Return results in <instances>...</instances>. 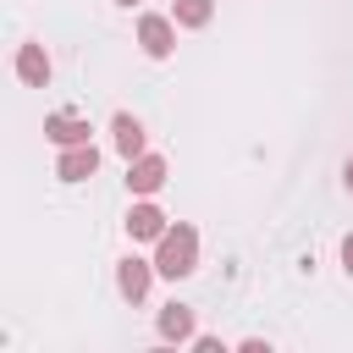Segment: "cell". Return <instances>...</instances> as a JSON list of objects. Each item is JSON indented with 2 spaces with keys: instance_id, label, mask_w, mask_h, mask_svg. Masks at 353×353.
I'll return each instance as SVG.
<instances>
[{
  "instance_id": "52a82bcc",
  "label": "cell",
  "mask_w": 353,
  "mask_h": 353,
  "mask_svg": "<svg viewBox=\"0 0 353 353\" xmlns=\"http://www.w3.org/2000/svg\"><path fill=\"white\" fill-rule=\"evenodd\" d=\"M99 171V149L94 143H72V149H61V160H55V176L61 182H88Z\"/></svg>"
},
{
  "instance_id": "3957f363",
  "label": "cell",
  "mask_w": 353,
  "mask_h": 353,
  "mask_svg": "<svg viewBox=\"0 0 353 353\" xmlns=\"http://www.w3.org/2000/svg\"><path fill=\"white\" fill-rule=\"evenodd\" d=\"M165 160L160 154H138V160H127V188L138 193V199H154L160 188H165Z\"/></svg>"
},
{
  "instance_id": "4fadbf2b",
  "label": "cell",
  "mask_w": 353,
  "mask_h": 353,
  "mask_svg": "<svg viewBox=\"0 0 353 353\" xmlns=\"http://www.w3.org/2000/svg\"><path fill=\"white\" fill-rule=\"evenodd\" d=\"M342 188L353 193V154H347V165H342Z\"/></svg>"
},
{
  "instance_id": "8fae6325",
  "label": "cell",
  "mask_w": 353,
  "mask_h": 353,
  "mask_svg": "<svg viewBox=\"0 0 353 353\" xmlns=\"http://www.w3.org/2000/svg\"><path fill=\"white\" fill-rule=\"evenodd\" d=\"M215 17V0H176V28H204Z\"/></svg>"
},
{
  "instance_id": "9c48e42d",
  "label": "cell",
  "mask_w": 353,
  "mask_h": 353,
  "mask_svg": "<svg viewBox=\"0 0 353 353\" xmlns=\"http://www.w3.org/2000/svg\"><path fill=\"white\" fill-rule=\"evenodd\" d=\"M17 77L28 83V88H44L50 83V55H44V44H17Z\"/></svg>"
},
{
  "instance_id": "277c9868",
  "label": "cell",
  "mask_w": 353,
  "mask_h": 353,
  "mask_svg": "<svg viewBox=\"0 0 353 353\" xmlns=\"http://www.w3.org/2000/svg\"><path fill=\"white\" fill-rule=\"evenodd\" d=\"M165 226H171V221H165V210H160V204H149V199H138V204L127 210V237H132V243H160V237H165Z\"/></svg>"
},
{
  "instance_id": "5b68a950",
  "label": "cell",
  "mask_w": 353,
  "mask_h": 353,
  "mask_svg": "<svg viewBox=\"0 0 353 353\" xmlns=\"http://www.w3.org/2000/svg\"><path fill=\"white\" fill-rule=\"evenodd\" d=\"M149 281H154V265H149V259L127 254V259L116 265V292H121L127 303H143V298H149Z\"/></svg>"
},
{
  "instance_id": "6da1fadb",
  "label": "cell",
  "mask_w": 353,
  "mask_h": 353,
  "mask_svg": "<svg viewBox=\"0 0 353 353\" xmlns=\"http://www.w3.org/2000/svg\"><path fill=\"white\" fill-rule=\"evenodd\" d=\"M154 270H160V276H171V281H182V276H193V270H199V232H193L188 221L165 226V237L154 243Z\"/></svg>"
},
{
  "instance_id": "7c38bea8",
  "label": "cell",
  "mask_w": 353,
  "mask_h": 353,
  "mask_svg": "<svg viewBox=\"0 0 353 353\" xmlns=\"http://www.w3.org/2000/svg\"><path fill=\"white\" fill-rule=\"evenodd\" d=\"M342 270H347V276H353V232H347V237H342Z\"/></svg>"
},
{
  "instance_id": "8992f818",
  "label": "cell",
  "mask_w": 353,
  "mask_h": 353,
  "mask_svg": "<svg viewBox=\"0 0 353 353\" xmlns=\"http://www.w3.org/2000/svg\"><path fill=\"white\" fill-rule=\"evenodd\" d=\"M88 132H94V127H88V121H83L77 110H50V116H44V138H50L55 149H72V143H88Z\"/></svg>"
},
{
  "instance_id": "30bf717a",
  "label": "cell",
  "mask_w": 353,
  "mask_h": 353,
  "mask_svg": "<svg viewBox=\"0 0 353 353\" xmlns=\"http://www.w3.org/2000/svg\"><path fill=\"white\" fill-rule=\"evenodd\" d=\"M154 331L165 336V342H193L199 331H193V309L188 303H165L160 309V320H154Z\"/></svg>"
},
{
  "instance_id": "ba28073f",
  "label": "cell",
  "mask_w": 353,
  "mask_h": 353,
  "mask_svg": "<svg viewBox=\"0 0 353 353\" xmlns=\"http://www.w3.org/2000/svg\"><path fill=\"white\" fill-rule=\"evenodd\" d=\"M110 138H116V154L121 160H138V154H149L143 143H149V132H143V121L138 116H127V110H116V121H110Z\"/></svg>"
},
{
  "instance_id": "7a4b0ae2",
  "label": "cell",
  "mask_w": 353,
  "mask_h": 353,
  "mask_svg": "<svg viewBox=\"0 0 353 353\" xmlns=\"http://www.w3.org/2000/svg\"><path fill=\"white\" fill-rule=\"evenodd\" d=\"M138 50L149 61H165L176 50V17H160V11H143L138 17Z\"/></svg>"
},
{
  "instance_id": "5bb4252c",
  "label": "cell",
  "mask_w": 353,
  "mask_h": 353,
  "mask_svg": "<svg viewBox=\"0 0 353 353\" xmlns=\"http://www.w3.org/2000/svg\"><path fill=\"white\" fill-rule=\"evenodd\" d=\"M121 6H138V0H121Z\"/></svg>"
}]
</instances>
